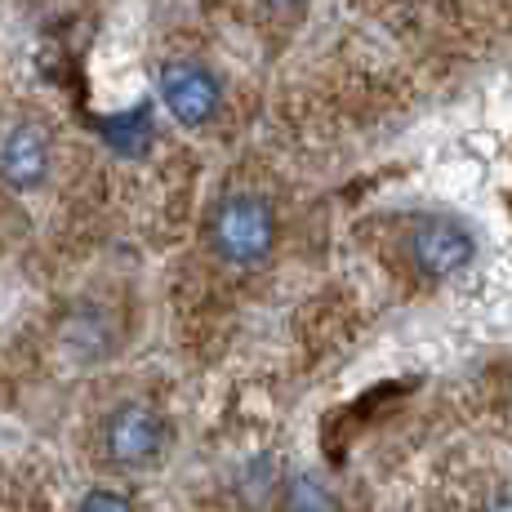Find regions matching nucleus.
<instances>
[{"label":"nucleus","instance_id":"9","mask_svg":"<svg viewBox=\"0 0 512 512\" xmlns=\"http://www.w3.org/2000/svg\"><path fill=\"white\" fill-rule=\"evenodd\" d=\"M263 5H268L277 18H294L303 5H308V0H263Z\"/></svg>","mask_w":512,"mask_h":512},{"label":"nucleus","instance_id":"2","mask_svg":"<svg viewBox=\"0 0 512 512\" xmlns=\"http://www.w3.org/2000/svg\"><path fill=\"white\" fill-rule=\"evenodd\" d=\"M410 263L419 277L428 281H450L477 259V236L450 214H428L410 228Z\"/></svg>","mask_w":512,"mask_h":512},{"label":"nucleus","instance_id":"6","mask_svg":"<svg viewBox=\"0 0 512 512\" xmlns=\"http://www.w3.org/2000/svg\"><path fill=\"white\" fill-rule=\"evenodd\" d=\"M281 512H339V495L317 472H294L281 490Z\"/></svg>","mask_w":512,"mask_h":512},{"label":"nucleus","instance_id":"4","mask_svg":"<svg viewBox=\"0 0 512 512\" xmlns=\"http://www.w3.org/2000/svg\"><path fill=\"white\" fill-rule=\"evenodd\" d=\"M161 98L170 107L174 121L183 125H210L219 116V103H223V90L205 67L196 63H165L161 67Z\"/></svg>","mask_w":512,"mask_h":512},{"label":"nucleus","instance_id":"10","mask_svg":"<svg viewBox=\"0 0 512 512\" xmlns=\"http://www.w3.org/2000/svg\"><path fill=\"white\" fill-rule=\"evenodd\" d=\"M486 512H512V495H504V499H495Z\"/></svg>","mask_w":512,"mask_h":512},{"label":"nucleus","instance_id":"8","mask_svg":"<svg viewBox=\"0 0 512 512\" xmlns=\"http://www.w3.org/2000/svg\"><path fill=\"white\" fill-rule=\"evenodd\" d=\"M76 512H134V508H130V499L116 495V490H90Z\"/></svg>","mask_w":512,"mask_h":512},{"label":"nucleus","instance_id":"5","mask_svg":"<svg viewBox=\"0 0 512 512\" xmlns=\"http://www.w3.org/2000/svg\"><path fill=\"white\" fill-rule=\"evenodd\" d=\"M0 174H5V183L18 187V192L45 183V174H49V147H45V139L32 130V125H18V130H9L5 147H0Z\"/></svg>","mask_w":512,"mask_h":512},{"label":"nucleus","instance_id":"7","mask_svg":"<svg viewBox=\"0 0 512 512\" xmlns=\"http://www.w3.org/2000/svg\"><path fill=\"white\" fill-rule=\"evenodd\" d=\"M103 134L116 152L139 156V152H147V143H152V116H147V107H134L130 116H112V121L103 125Z\"/></svg>","mask_w":512,"mask_h":512},{"label":"nucleus","instance_id":"3","mask_svg":"<svg viewBox=\"0 0 512 512\" xmlns=\"http://www.w3.org/2000/svg\"><path fill=\"white\" fill-rule=\"evenodd\" d=\"M165 441H170L165 419L152 406H139V401L112 410L103 423V450L121 468H152L165 455Z\"/></svg>","mask_w":512,"mask_h":512},{"label":"nucleus","instance_id":"1","mask_svg":"<svg viewBox=\"0 0 512 512\" xmlns=\"http://www.w3.org/2000/svg\"><path fill=\"white\" fill-rule=\"evenodd\" d=\"M272 241H277V214L263 196L254 192H232L219 201L210 219V245L223 263L232 268H259L272 254Z\"/></svg>","mask_w":512,"mask_h":512}]
</instances>
